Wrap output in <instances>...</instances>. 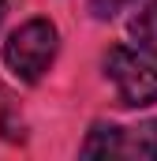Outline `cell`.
Returning a JSON list of instances; mask_svg holds the SVG:
<instances>
[{
    "mask_svg": "<svg viewBox=\"0 0 157 161\" xmlns=\"http://www.w3.org/2000/svg\"><path fill=\"white\" fill-rule=\"evenodd\" d=\"M56 49H60V34L49 19H26L19 30H11L4 41V64L15 79L23 82H38L49 64L56 60Z\"/></svg>",
    "mask_w": 157,
    "mask_h": 161,
    "instance_id": "cell-1",
    "label": "cell"
},
{
    "mask_svg": "<svg viewBox=\"0 0 157 161\" xmlns=\"http://www.w3.org/2000/svg\"><path fill=\"white\" fill-rule=\"evenodd\" d=\"M105 75L116 86V101L123 109H146L157 101V68L127 45H112L105 53Z\"/></svg>",
    "mask_w": 157,
    "mask_h": 161,
    "instance_id": "cell-2",
    "label": "cell"
},
{
    "mask_svg": "<svg viewBox=\"0 0 157 161\" xmlns=\"http://www.w3.org/2000/svg\"><path fill=\"white\" fill-rule=\"evenodd\" d=\"M120 158L157 161V120H146L138 127H123L120 131Z\"/></svg>",
    "mask_w": 157,
    "mask_h": 161,
    "instance_id": "cell-3",
    "label": "cell"
},
{
    "mask_svg": "<svg viewBox=\"0 0 157 161\" xmlns=\"http://www.w3.org/2000/svg\"><path fill=\"white\" fill-rule=\"evenodd\" d=\"M120 131L116 124H94L86 142H82V158H120Z\"/></svg>",
    "mask_w": 157,
    "mask_h": 161,
    "instance_id": "cell-4",
    "label": "cell"
},
{
    "mask_svg": "<svg viewBox=\"0 0 157 161\" xmlns=\"http://www.w3.org/2000/svg\"><path fill=\"white\" fill-rule=\"evenodd\" d=\"M127 30H131V41H135L146 56H154V60H157V0H150V4L131 19Z\"/></svg>",
    "mask_w": 157,
    "mask_h": 161,
    "instance_id": "cell-5",
    "label": "cell"
},
{
    "mask_svg": "<svg viewBox=\"0 0 157 161\" xmlns=\"http://www.w3.org/2000/svg\"><path fill=\"white\" fill-rule=\"evenodd\" d=\"M127 4H135V0H90V11H94L97 19H112V15H120Z\"/></svg>",
    "mask_w": 157,
    "mask_h": 161,
    "instance_id": "cell-6",
    "label": "cell"
},
{
    "mask_svg": "<svg viewBox=\"0 0 157 161\" xmlns=\"http://www.w3.org/2000/svg\"><path fill=\"white\" fill-rule=\"evenodd\" d=\"M4 4H8V0H0V19H4Z\"/></svg>",
    "mask_w": 157,
    "mask_h": 161,
    "instance_id": "cell-7",
    "label": "cell"
}]
</instances>
